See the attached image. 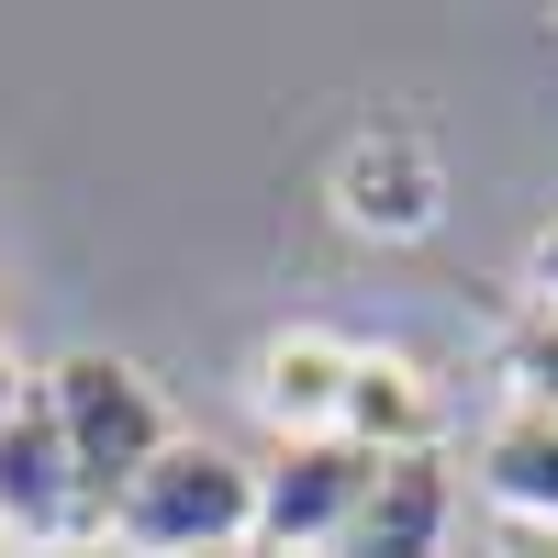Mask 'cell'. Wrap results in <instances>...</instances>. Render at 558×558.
I'll return each mask as SVG.
<instances>
[{"mask_svg":"<svg viewBox=\"0 0 558 558\" xmlns=\"http://www.w3.org/2000/svg\"><path fill=\"white\" fill-rule=\"evenodd\" d=\"M101 536H123L134 558H202V547H235V536H257V470H246L235 447H213V436H168L157 470L112 502Z\"/></svg>","mask_w":558,"mask_h":558,"instance_id":"obj_2","label":"cell"},{"mask_svg":"<svg viewBox=\"0 0 558 558\" xmlns=\"http://www.w3.org/2000/svg\"><path fill=\"white\" fill-rule=\"evenodd\" d=\"M525 291H536V313H558V223L525 246Z\"/></svg>","mask_w":558,"mask_h":558,"instance_id":"obj_11","label":"cell"},{"mask_svg":"<svg viewBox=\"0 0 558 558\" xmlns=\"http://www.w3.org/2000/svg\"><path fill=\"white\" fill-rule=\"evenodd\" d=\"M502 402L558 425V313H525L514 336H502Z\"/></svg>","mask_w":558,"mask_h":558,"instance_id":"obj_10","label":"cell"},{"mask_svg":"<svg viewBox=\"0 0 558 558\" xmlns=\"http://www.w3.org/2000/svg\"><path fill=\"white\" fill-rule=\"evenodd\" d=\"M492 558H558V525H502L492 514Z\"/></svg>","mask_w":558,"mask_h":558,"instance_id":"obj_12","label":"cell"},{"mask_svg":"<svg viewBox=\"0 0 558 558\" xmlns=\"http://www.w3.org/2000/svg\"><path fill=\"white\" fill-rule=\"evenodd\" d=\"M202 558H291V547H268V536H235V547H202Z\"/></svg>","mask_w":558,"mask_h":558,"instance_id":"obj_15","label":"cell"},{"mask_svg":"<svg viewBox=\"0 0 558 558\" xmlns=\"http://www.w3.org/2000/svg\"><path fill=\"white\" fill-rule=\"evenodd\" d=\"M0 558H34V547H23V536H12V525H0Z\"/></svg>","mask_w":558,"mask_h":558,"instance_id":"obj_16","label":"cell"},{"mask_svg":"<svg viewBox=\"0 0 558 558\" xmlns=\"http://www.w3.org/2000/svg\"><path fill=\"white\" fill-rule=\"evenodd\" d=\"M0 525H12L23 547H68V536H101V514H89V492L68 470V436H57V413H45V380L34 402L0 425Z\"/></svg>","mask_w":558,"mask_h":558,"instance_id":"obj_4","label":"cell"},{"mask_svg":"<svg viewBox=\"0 0 558 558\" xmlns=\"http://www.w3.org/2000/svg\"><path fill=\"white\" fill-rule=\"evenodd\" d=\"M34 558H134L123 536H68V547H34Z\"/></svg>","mask_w":558,"mask_h":558,"instance_id":"obj_14","label":"cell"},{"mask_svg":"<svg viewBox=\"0 0 558 558\" xmlns=\"http://www.w3.org/2000/svg\"><path fill=\"white\" fill-rule=\"evenodd\" d=\"M481 492H492L502 525H558V425H547V413H514V402L492 413V436H481Z\"/></svg>","mask_w":558,"mask_h":558,"instance_id":"obj_9","label":"cell"},{"mask_svg":"<svg viewBox=\"0 0 558 558\" xmlns=\"http://www.w3.org/2000/svg\"><path fill=\"white\" fill-rule=\"evenodd\" d=\"M34 380H45V368H23V357H12V336H0V425L34 402Z\"/></svg>","mask_w":558,"mask_h":558,"instance_id":"obj_13","label":"cell"},{"mask_svg":"<svg viewBox=\"0 0 558 558\" xmlns=\"http://www.w3.org/2000/svg\"><path fill=\"white\" fill-rule=\"evenodd\" d=\"M436 425H447V391H436V368L413 357V347H357L336 436H347L357 458H436Z\"/></svg>","mask_w":558,"mask_h":558,"instance_id":"obj_7","label":"cell"},{"mask_svg":"<svg viewBox=\"0 0 558 558\" xmlns=\"http://www.w3.org/2000/svg\"><path fill=\"white\" fill-rule=\"evenodd\" d=\"M45 413H57L68 470H78V492H89V514H101V525H112V502L157 470V447L179 436L168 402H157V380H146L134 357H112V347H78V357L45 368Z\"/></svg>","mask_w":558,"mask_h":558,"instance_id":"obj_1","label":"cell"},{"mask_svg":"<svg viewBox=\"0 0 558 558\" xmlns=\"http://www.w3.org/2000/svg\"><path fill=\"white\" fill-rule=\"evenodd\" d=\"M368 470H380V458H357L347 436H302V447H279L268 470H257V536L291 547V558H324V547L347 536Z\"/></svg>","mask_w":558,"mask_h":558,"instance_id":"obj_3","label":"cell"},{"mask_svg":"<svg viewBox=\"0 0 558 558\" xmlns=\"http://www.w3.org/2000/svg\"><path fill=\"white\" fill-rule=\"evenodd\" d=\"M336 213L357 223V235H380V246H413V235H436V213H447V168L425 134H357L347 168H336Z\"/></svg>","mask_w":558,"mask_h":558,"instance_id":"obj_5","label":"cell"},{"mask_svg":"<svg viewBox=\"0 0 558 558\" xmlns=\"http://www.w3.org/2000/svg\"><path fill=\"white\" fill-rule=\"evenodd\" d=\"M447 525H458V470L447 458H380L347 536L324 558H447Z\"/></svg>","mask_w":558,"mask_h":558,"instance_id":"obj_6","label":"cell"},{"mask_svg":"<svg viewBox=\"0 0 558 558\" xmlns=\"http://www.w3.org/2000/svg\"><path fill=\"white\" fill-rule=\"evenodd\" d=\"M347 368L357 347L336 336V324H279V336L257 347V413H268V436L279 447H302V436H336V413H347Z\"/></svg>","mask_w":558,"mask_h":558,"instance_id":"obj_8","label":"cell"}]
</instances>
